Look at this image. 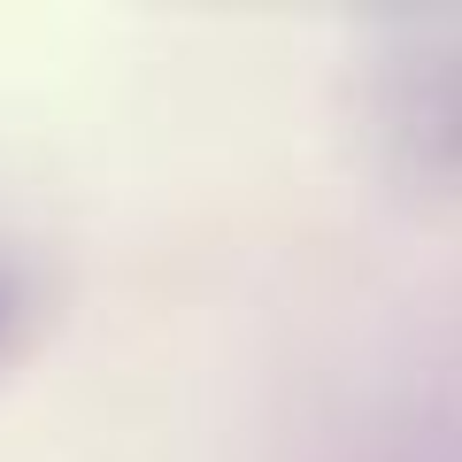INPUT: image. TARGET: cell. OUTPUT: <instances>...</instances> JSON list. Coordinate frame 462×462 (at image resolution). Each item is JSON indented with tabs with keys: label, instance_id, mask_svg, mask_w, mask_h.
<instances>
[{
	"label": "cell",
	"instance_id": "6da1fadb",
	"mask_svg": "<svg viewBox=\"0 0 462 462\" xmlns=\"http://www.w3.org/2000/svg\"><path fill=\"white\" fill-rule=\"evenodd\" d=\"M293 462H462V324L331 378L293 431Z\"/></svg>",
	"mask_w": 462,
	"mask_h": 462
},
{
	"label": "cell",
	"instance_id": "7a4b0ae2",
	"mask_svg": "<svg viewBox=\"0 0 462 462\" xmlns=\"http://www.w3.org/2000/svg\"><path fill=\"white\" fill-rule=\"evenodd\" d=\"M370 116L409 178L462 193V23H416L378 62Z\"/></svg>",
	"mask_w": 462,
	"mask_h": 462
},
{
	"label": "cell",
	"instance_id": "3957f363",
	"mask_svg": "<svg viewBox=\"0 0 462 462\" xmlns=\"http://www.w3.org/2000/svg\"><path fill=\"white\" fill-rule=\"evenodd\" d=\"M23 316H32V270L0 247V355H8V339H16Z\"/></svg>",
	"mask_w": 462,
	"mask_h": 462
}]
</instances>
